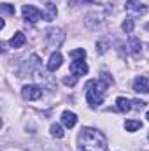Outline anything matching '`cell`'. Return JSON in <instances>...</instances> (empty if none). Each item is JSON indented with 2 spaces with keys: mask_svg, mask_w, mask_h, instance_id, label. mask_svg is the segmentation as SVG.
<instances>
[{
  "mask_svg": "<svg viewBox=\"0 0 149 151\" xmlns=\"http://www.w3.org/2000/svg\"><path fill=\"white\" fill-rule=\"evenodd\" d=\"M125 128H126V132H135V130L142 128V123L137 121V119H128V121L125 123Z\"/></svg>",
  "mask_w": 149,
  "mask_h": 151,
  "instance_id": "cell-14",
  "label": "cell"
},
{
  "mask_svg": "<svg viewBox=\"0 0 149 151\" xmlns=\"http://www.w3.org/2000/svg\"><path fill=\"white\" fill-rule=\"evenodd\" d=\"M21 12H23V18L27 19V21H30V23H37L39 19H40V11H39L35 5H23V9H21Z\"/></svg>",
  "mask_w": 149,
  "mask_h": 151,
  "instance_id": "cell-4",
  "label": "cell"
},
{
  "mask_svg": "<svg viewBox=\"0 0 149 151\" xmlns=\"http://www.w3.org/2000/svg\"><path fill=\"white\" fill-rule=\"evenodd\" d=\"M27 42V37H25V34L23 32H16L11 40H9V44H11V47H14V49H18V47H21L23 44Z\"/></svg>",
  "mask_w": 149,
  "mask_h": 151,
  "instance_id": "cell-12",
  "label": "cell"
},
{
  "mask_svg": "<svg viewBox=\"0 0 149 151\" xmlns=\"http://www.w3.org/2000/svg\"><path fill=\"white\" fill-rule=\"evenodd\" d=\"M69 55H70V58H74V60H84V58H86V51H84L82 47H79V49H72Z\"/></svg>",
  "mask_w": 149,
  "mask_h": 151,
  "instance_id": "cell-18",
  "label": "cell"
},
{
  "mask_svg": "<svg viewBox=\"0 0 149 151\" xmlns=\"http://www.w3.org/2000/svg\"><path fill=\"white\" fill-rule=\"evenodd\" d=\"M75 81H77V76H74V77H65V79H63V83H65V84H70V86H74Z\"/></svg>",
  "mask_w": 149,
  "mask_h": 151,
  "instance_id": "cell-22",
  "label": "cell"
},
{
  "mask_svg": "<svg viewBox=\"0 0 149 151\" xmlns=\"http://www.w3.org/2000/svg\"><path fill=\"white\" fill-rule=\"evenodd\" d=\"M133 90H135L137 93H149V79L144 77V76L135 77V81H133Z\"/></svg>",
  "mask_w": 149,
  "mask_h": 151,
  "instance_id": "cell-7",
  "label": "cell"
},
{
  "mask_svg": "<svg viewBox=\"0 0 149 151\" xmlns=\"http://www.w3.org/2000/svg\"><path fill=\"white\" fill-rule=\"evenodd\" d=\"M105 88H107V84L102 79H91V81L86 83V100H88L90 107L95 109L104 102Z\"/></svg>",
  "mask_w": 149,
  "mask_h": 151,
  "instance_id": "cell-2",
  "label": "cell"
},
{
  "mask_svg": "<svg viewBox=\"0 0 149 151\" xmlns=\"http://www.w3.org/2000/svg\"><path fill=\"white\" fill-rule=\"evenodd\" d=\"M132 104H133V107H135L137 111H140V109H144V107H146V102H144V100H133Z\"/></svg>",
  "mask_w": 149,
  "mask_h": 151,
  "instance_id": "cell-21",
  "label": "cell"
},
{
  "mask_svg": "<svg viewBox=\"0 0 149 151\" xmlns=\"http://www.w3.org/2000/svg\"><path fill=\"white\" fill-rule=\"evenodd\" d=\"M21 95L25 100H37L42 97V90L39 86H34V84H27V86H23Z\"/></svg>",
  "mask_w": 149,
  "mask_h": 151,
  "instance_id": "cell-5",
  "label": "cell"
},
{
  "mask_svg": "<svg viewBox=\"0 0 149 151\" xmlns=\"http://www.w3.org/2000/svg\"><path fill=\"white\" fill-rule=\"evenodd\" d=\"M121 28H123V32H126V34L133 32V18H126V19L123 21Z\"/></svg>",
  "mask_w": 149,
  "mask_h": 151,
  "instance_id": "cell-19",
  "label": "cell"
},
{
  "mask_svg": "<svg viewBox=\"0 0 149 151\" xmlns=\"http://www.w3.org/2000/svg\"><path fill=\"white\" fill-rule=\"evenodd\" d=\"M46 40H47V44L51 46V47H60L63 42H65V34H63V30L62 28H47V32H46Z\"/></svg>",
  "mask_w": 149,
  "mask_h": 151,
  "instance_id": "cell-3",
  "label": "cell"
},
{
  "mask_svg": "<svg viewBox=\"0 0 149 151\" xmlns=\"http://www.w3.org/2000/svg\"><path fill=\"white\" fill-rule=\"evenodd\" d=\"M148 119H149V111H148Z\"/></svg>",
  "mask_w": 149,
  "mask_h": 151,
  "instance_id": "cell-23",
  "label": "cell"
},
{
  "mask_svg": "<svg viewBox=\"0 0 149 151\" xmlns=\"http://www.w3.org/2000/svg\"><path fill=\"white\" fill-rule=\"evenodd\" d=\"M116 107H117V111H121V113H128L133 106H132V100H130V99H126V97H117Z\"/></svg>",
  "mask_w": 149,
  "mask_h": 151,
  "instance_id": "cell-11",
  "label": "cell"
},
{
  "mask_svg": "<svg viewBox=\"0 0 149 151\" xmlns=\"http://www.w3.org/2000/svg\"><path fill=\"white\" fill-rule=\"evenodd\" d=\"M70 72L74 76H84L88 74V65H86V62L84 60H74L72 63H70Z\"/></svg>",
  "mask_w": 149,
  "mask_h": 151,
  "instance_id": "cell-8",
  "label": "cell"
},
{
  "mask_svg": "<svg viewBox=\"0 0 149 151\" xmlns=\"http://www.w3.org/2000/svg\"><path fill=\"white\" fill-rule=\"evenodd\" d=\"M109 46H111V42H109L107 39H102V40H98V42H97V53H98V55H104V53H107Z\"/></svg>",
  "mask_w": 149,
  "mask_h": 151,
  "instance_id": "cell-16",
  "label": "cell"
},
{
  "mask_svg": "<svg viewBox=\"0 0 149 151\" xmlns=\"http://www.w3.org/2000/svg\"><path fill=\"white\" fill-rule=\"evenodd\" d=\"M62 62H63V56H62V53L54 51V53L49 56V62H47V70H49V72H54V70H58V69L62 67Z\"/></svg>",
  "mask_w": 149,
  "mask_h": 151,
  "instance_id": "cell-6",
  "label": "cell"
},
{
  "mask_svg": "<svg viewBox=\"0 0 149 151\" xmlns=\"http://www.w3.org/2000/svg\"><path fill=\"white\" fill-rule=\"evenodd\" d=\"M0 9H2L5 14H14V7H12L11 4H5V2H4V4L0 5Z\"/></svg>",
  "mask_w": 149,
  "mask_h": 151,
  "instance_id": "cell-20",
  "label": "cell"
},
{
  "mask_svg": "<svg viewBox=\"0 0 149 151\" xmlns=\"http://www.w3.org/2000/svg\"><path fill=\"white\" fill-rule=\"evenodd\" d=\"M126 11L135 12V14H144L146 7H140V4L137 0H126Z\"/></svg>",
  "mask_w": 149,
  "mask_h": 151,
  "instance_id": "cell-13",
  "label": "cell"
},
{
  "mask_svg": "<svg viewBox=\"0 0 149 151\" xmlns=\"http://www.w3.org/2000/svg\"><path fill=\"white\" fill-rule=\"evenodd\" d=\"M130 53L132 55H139L140 53V40L137 37H130Z\"/></svg>",
  "mask_w": 149,
  "mask_h": 151,
  "instance_id": "cell-15",
  "label": "cell"
},
{
  "mask_svg": "<svg viewBox=\"0 0 149 151\" xmlns=\"http://www.w3.org/2000/svg\"><path fill=\"white\" fill-rule=\"evenodd\" d=\"M51 135L56 137V139H62V137L65 135V132H63V128H62L58 123H54V125H51Z\"/></svg>",
  "mask_w": 149,
  "mask_h": 151,
  "instance_id": "cell-17",
  "label": "cell"
},
{
  "mask_svg": "<svg viewBox=\"0 0 149 151\" xmlns=\"http://www.w3.org/2000/svg\"><path fill=\"white\" fill-rule=\"evenodd\" d=\"M56 14H58V11H56V5L54 4H46V9L42 11V18L46 19V21H53V19H56Z\"/></svg>",
  "mask_w": 149,
  "mask_h": 151,
  "instance_id": "cell-9",
  "label": "cell"
},
{
  "mask_svg": "<svg viewBox=\"0 0 149 151\" xmlns=\"http://www.w3.org/2000/svg\"><path fill=\"white\" fill-rule=\"evenodd\" d=\"M148 27H149V25H148Z\"/></svg>",
  "mask_w": 149,
  "mask_h": 151,
  "instance_id": "cell-24",
  "label": "cell"
},
{
  "mask_svg": "<svg viewBox=\"0 0 149 151\" xmlns=\"http://www.w3.org/2000/svg\"><path fill=\"white\" fill-rule=\"evenodd\" d=\"M79 151H107V142L102 132L91 127H84L77 135Z\"/></svg>",
  "mask_w": 149,
  "mask_h": 151,
  "instance_id": "cell-1",
  "label": "cell"
},
{
  "mask_svg": "<svg viewBox=\"0 0 149 151\" xmlns=\"http://www.w3.org/2000/svg\"><path fill=\"white\" fill-rule=\"evenodd\" d=\"M62 123L67 128H74L75 123H77V116L74 113H70V111H63V114H62Z\"/></svg>",
  "mask_w": 149,
  "mask_h": 151,
  "instance_id": "cell-10",
  "label": "cell"
}]
</instances>
